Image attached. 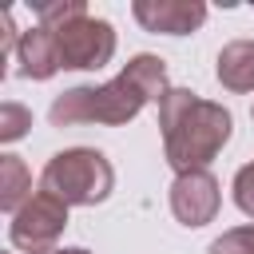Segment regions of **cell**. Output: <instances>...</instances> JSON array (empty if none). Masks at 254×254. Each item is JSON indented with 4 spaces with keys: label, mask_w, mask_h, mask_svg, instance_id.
<instances>
[{
    "label": "cell",
    "mask_w": 254,
    "mask_h": 254,
    "mask_svg": "<svg viewBox=\"0 0 254 254\" xmlns=\"http://www.w3.org/2000/svg\"><path fill=\"white\" fill-rule=\"evenodd\" d=\"M28 127H32V111H28L24 103H12V99L0 103V139H4V143L24 139Z\"/></svg>",
    "instance_id": "8fae6325"
},
{
    "label": "cell",
    "mask_w": 254,
    "mask_h": 254,
    "mask_svg": "<svg viewBox=\"0 0 254 254\" xmlns=\"http://www.w3.org/2000/svg\"><path fill=\"white\" fill-rule=\"evenodd\" d=\"M210 254H254V222L234 226V230H222L210 242Z\"/></svg>",
    "instance_id": "4fadbf2b"
},
{
    "label": "cell",
    "mask_w": 254,
    "mask_h": 254,
    "mask_svg": "<svg viewBox=\"0 0 254 254\" xmlns=\"http://www.w3.org/2000/svg\"><path fill=\"white\" fill-rule=\"evenodd\" d=\"M218 202H222V190H218V179H214L210 171L175 175V183H171V214H175L183 226L194 230V226L214 222Z\"/></svg>",
    "instance_id": "8992f818"
},
{
    "label": "cell",
    "mask_w": 254,
    "mask_h": 254,
    "mask_svg": "<svg viewBox=\"0 0 254 254\" xmlns=\"http://www.w3.org/2000/svg\"><path fill=\"white\" fill-rule=\"evenodd\" d=\"M111 187H115V171H111L107 155L95 147L56 151L40 175V190L56 194L67 206H95L111 194Z\"/></svg>",
    "instance_id": "3957f363"
},
{
    "label": "cell",
    "mask_w": 254,
    "mask_h": 254,
    "mask_svg": "<svg viewBox=\"0 0 254 254\" xmlns=\"http://www.w3.org/2000/svg\"><path fill=\"white\" fill-rule=\"evenodd\" d=\"M16 64H20V75L24 79H52L64 64H60V48H56V36L36 24L28 32H20V48H16Z\"/></svg>",
    "instance_id": "ba28073f"
},
{
    "label": "cell",
    "mask_w": 254,
    "mask_h": 254,
    "mask_svg": "<svg viewBox=\"0 0 254 254\" xmlns=\"http://www.w3.org/2000/svg\"><path fill=\"white\" fill-rule=\"evenodd\" d=\"M36 16L44 28H60L75 16H87V4L83 0H52V4H36Z\"/></svg>",
    "instance_id": "7c38bea8"
},
{
    "label": "cell",
    "mask_w": 254,
    "mask_h": 254,
    "mask_svg": "<svg viewBox=\"0 0 254 254\" xmlns=\"http://www.w3.org/2000/svg\"><path fill=\"white\" fill-rule=\"evenodd\" d=\"M171 91L167 83V64L151 52H139L127 60V67L99 83V87H71L64 95L52 99L48 119L56 127H71V123H103V127H123L131 123L151 99L159 103Z\"/></svg>",
    "instance_id": "6da1fadb"
},
{
    "label": "cell",
    "mask_w": 254,
    "mask_h": 254,
    "mask_svg": "<svg viewBox=\"0 0 254 254\" xmlns=\"http://www.w3.org/2000/svg\"><path fill=\"white\" fill-rule=\"evenodd\" d=\"M250 119H254V107H250Z\"/></svg>",
    "instance_id": "2e32d148"
},
{
    "label": "cell",
    "mask_w": 254,
    "mask_h": 254,
    "mask_svg": "<svg viewBox=\"0 0 254 254\" xmlns=\"http://www.w3.org/2000/svg\"><path fill=\"white\" fill-rule=\"evenodd\" d=\"M214 75L226 91H238V95L254 91V40H230L218 52Z\"/></svg>",
    "instance_id": "9c48e42d"
},
{
    "label": "cell",
    "mask_w": 254,
    "mask_h": 254,
    "mask_svg": "<svg viewBox=\"0 0 254 254\" xmlns=\"http://www.w3.org/2000/svg\"><path fill=\"white\" fill-rule=\"evenodd\" d=\"M48 254H91V250H83V246H56V250H48Z\"/></svg>",
    "instance_id": "9a60e30c"
},
{
    "label": "cell",
    "mask_w": 254,
    "mask_h": 254,
    "mask_svg": "<svg viewBox=\"0 0 254 254\" xmlns=\"http://www.w3.org/2000/svg\"><path fill=\"white\" fill-rule=\"evenodd\" d=\"M131 16L147 28V32H163V36H190L202 28L206 20V4L202 0H135Z\"/></svg>",
    "instance_id": "52a82bcc"
},
{
    "label": "cell",
    "mask_w": 254,
    "mask_h": 254,
    "mask_svg": "<svg viewBox=\"0 0 254 254\" xmlns=\"http://www.w3.org/2000/svg\"><path fill=\"white\" fill-rule=\"evenodd\" d=\"M48 32L56 36L60 64L71 71H95V67L111 64V56H115V28L91 12L60 24V28H48Z\"/></svg>",
    "instance_id": "277c9868"
},
{
    "label": "cell",
    "mask_w": 254,
    "mask_h": 254,
    "mask_svg": "<svg viewBox=\"0 0 254 254\" xmlns=\"http://www.w3.org/2000/svg\"><path fill=\"white\" fill-rule=\"evenodd\" d=\"M234 206L242 210V214H250L254 218V163H246V167H238V175H234Z\"/></svg>",
    "instance_id": "5bb4252c"
},
{
    "label": "cell",
    "mask_w": 254,
    "mask_h": 254,
    "mask_svg": "<svg viewBox=\"0 0 254 254\" xmlns=\"http://www.w3.org/2000/svg\"><path fill=\"white\" fill-rule=\"evenodd\" d=\"M159 127H163V155L175 175L206 171V163L230 143V111L194 95L190 87H171L159 99Z\"/></svg>",
    "instance_id": "7a4b0ae2"
},
{
    "label": "cell",
    "mask_w": 254,
    "mask_h": 254,
    "mask_svg": "<svg viewBox=\"0 0 254 254\" xmlns=\"http://www.w3.org/2000/svg\"><path fill=\"white\" fill-rule=\"evenodd\" d=\"M67 226V202H60L48 190H36L8 222V238L24 254H48L56 250V238Z\"/></svg>",
    "instance_id": "5b68a950"
},
{
    "label": "cell",
    "mask_w": 254,
    "mask_h": 254,
    "mask_svg": "<svg viewBox=\"0 0 254 254\" xmlns=\"http://www.w3.org/2000/svg\"><path fill=\"white\" fill-rule=\"evenodd\" d=\"M32 198V171L20 155H0V210L16 214Z\"/></svg>",
    "instance_id": "30bf717a"
}]
</instances>
